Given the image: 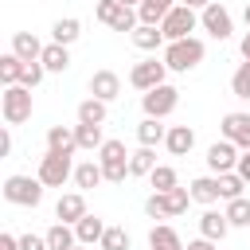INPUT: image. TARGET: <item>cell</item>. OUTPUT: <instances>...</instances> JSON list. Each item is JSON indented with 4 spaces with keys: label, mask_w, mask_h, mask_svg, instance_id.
I'll return each instance as SVG.
<instances>
[{
    "label": "cell",
    "mask_w": 250,
    "mask_h": 250,
    "mask_svg": "<svg viewBox=\"0 0 250 250\" xmlns=\"http://www.w3.org/2000/svg\"><path fill=\"white\" fill-rule=\"evenodd\" d=\"M203 55H207V47H203V39H195V35L176 39V43L164 47V62H168V70H176V74L195 70V66L203 62Z\"/></svg>",
    "instance_id": "1"
},
{
    "label": "cell",
    "mask_w": 250,
    "mask_h": 250,
    "mask_svg": "<svg viewBox=\"0 0 250 250\" xmlns=\"http://www.w3.org/2000/svg\"><path fill=\"white\" fill-rule=\"evenodd\" d=\"M188 203H191V188H172V191H152L148 199H145V215L148 219H176V215H184L188 211Z\"/></svg>",
    "instance_id": "2"
},
{
    "label": "cell",
    "mask_w": 250,
    "mask_h": 250,
    "mask_svg": "<svg viewBox=\"0 0 250 250\" xmlns=\"http://www.w3.org/2000/svg\"><path fill=\"white\" fill-rule=\"evenodd\" d=\"M0 113H4L8 125H23V121H31V90H27L23 82L4 86V94H0Z\"/></svg>",
    "instance_id": "3"
},
{
    "label": "cell",
    "mask_w": 250,
    "mask_h": 250,
    "mask_svg": "<svg viewBox=\"0 0 250 250\" xmlns=\"http://www.w3.org/2000/svg\"><path fill=\"white\" fill-rule=\"evenodd\" d=\"M43 188H47V184H43L39 176H35V180H31V176H8V180H4V199L16 203V207H39V203H43Z\"/></svg>",
    "instance_id": "4"
},
{
    "label": "cell",
    "mask_w": 250,
    "mask_h": 250,
    "mask_svg": "<svg viewBox=\"0 0 250 250\" xmlns=\"http://www.w3.org/2000/svg\"><path fill=\"white\" fill-rule=\"evenodd\" d=\"M98 164H102V172H105L109 184H125V176H129V152H125L121 141H105L98 148Z\"/></svg>",
    "instance_id": "5"
},
{
    "label": "cell",
    "mask_w": 250,
    "mask_h": 250,
    "mask_svg": "<svg viewBox=\"0 0 250 250\" xmlns=\"http://www.w3.org/2000/svg\"><path fill=\"white\" fill-rule=\"evenodd\" d=\"M195 27H199V12H195V8H188V4H176V8L164 16V23H160V31H164V39H168V43L188 39Z\"/></svg>",
    "instance_id": "6"
},
{
    "label": "cell",
    "mask_w": 250,
    "mask_h": 250,
    "mask_svg": "<svg viewBox=\"0 0 250 250\" xmlns=\"http://www.w3.org/2000/svg\"><path fill=\"white\" fill-rule=\"evenodd\" d=\"M176 105H180V90H176V86H168V82H160V86L145 90V98H141L145 117H160V121H164Z\"/></svg>",
    "instance_id": "7"
},
{
    "label": "cell",
    "mask_w": 250,
    "mask_h": 250,
    "mask_svg": "<svg viewBox=\"0 0 250 250\" xmlns=\"http://www.w3.org/2000/svg\"><path fill=\"white\" fill-rule=\"evenodd\" d=\"M47 188H62L70 176H74V164H70V152H55L47 148V156L39 160V172H35Z\"/></svg>",
    "instance_id": "8"
},
{
    "label": "cell",
    "mask_w": 250,
    "mask_h": 250,
    "mask_svg": "<svg viewBox=\"0 0 250 250\" xmlns=\"http://www.w3.org/2000/svg\"><path fill=\"white\" fill-rule=\"evenodd\" d=\"M199 27H203L211 39H219V43H223V39H230V31H234V20H230V12H227L219 0H211V4L199 12Z\"/></svg>",
    "instance_id": "9"
},
{
    "label": "cell",
    "mask_w": 250,
    "mask_h": 250,
    "mask_svg": "<svg viewBox=\"0 0 250 250\" xmlns=\"http://www.w3.org/2000/svg\"><path fill=\"white\" fill-rule=\"evenodd\" d=\"M238 152H242V148H238L234 141H227V137H223V141H215V145L207 148V168H211V176L234 172V168H238Z\"/></svg>",
    "instance_id": "10"
},
{
    "label": "cell",
    "mask_w": 250,
    "mask_h": 250,
    "mask_svg": "<svg viewBox=\"0 0 250 250\" xmlns=\"http://www.w3.org/2000/svg\"><path fill=\"white\" fill-rule=\"evenodd\" d=\"M164 74H168V62L160 59H145V62H133V70H129V82L137 86V90H152V86H160L164 82Z\"/></svg>",
    "instance_id": "11"
},
{
    "label": "cell",
    "mask_w": 250,
    "mask_h": 250,
    "mask_svg": "<svg viewBox=\"0 0 250 250\" xmlns=\"http://www.w3.org/2000/svg\"><path fill=\"white\" fill-rule=\"evenodd\" d=\"M219 129H223V137H227V141H234L242 152L250 148V113H227Z\"/></svg>",
    "instance_id": "12"
},
{
    "label": "cell",
    "mask_w": 250,
    "mask_h": 250,
    "mask_svg": "<svg viewBox=\"0 0 250 250\" xmlns=\"http://www.w3.org/2000/svg\"><path fill=\"white\" fill-rule=\"evenodd\" d=\"M82 215H86V195H82V191L59 195V203H55V219H59V223H70V227H74Z\"/></svg>",
    "instance_id": "13"
},
{
    "label": "cell",
    "mask_w": 250,
    "mask_h": 250,
    "mask_svg": "<svg viewBox=\"0 0 250 250\" xmlns=\"http://www.w3.org/2000/svg\"><path fill=\"white\" fill-rule=\"evenodd\" d=\"M227 230H230V219H227V211H215V207H207V211L199 215V234H203V238H211V242H223V238H227Z\"/></svg>",
    "instance_id": "14"
},
{
    "label": "cell",
    "mask_w": 250,
    "mask_h": 250,
    "mask_svg": "<svg viewBox=\"0 0 250 250\" xmlns=\"http://www.w3.org/2000/svg\"><path fill=\"white\" fill-rule=\"evenodd\" d=\"M164 148H168L172 156H188V152L195 148V129H191V125H168Z\"/></svg>",
    "instance_id": "15"
},
{
    "label": "cell",
    "mask_w": 250,
    "mask_h": 250,
    "mask_svg": "<svg viewBox=\"0 0 250 250\" xmlns=\"http://www.w3.org/2000/svg\"><path fill=\"white\" fill-rule=\"evenodd\" d=\"M90 94L102 98V102H113V98L121 94V78H117L113 70H94V74H90Z\"/></svg>",
    "instance_id": "16"
},
{
    "label": "cell",
    "mask_w": 250,
    "mask_h": 250,
    "mask_svg": "<svg viewBox=\"0 0 250 250\" xmlns=\"http://www.w3.org/2000/svg\"><path fill=\"white\" fill-rule=\"evenodd\" d=\"M43 47H47V43H39L35 31H16V35H12V51H16L23 62H39V59H43Z\"/></svg>",
    "instance_id": "17"
},
{
    "label": "cell",
    "mask_w": 250,
    "mask_h": 250,
    "mask_svg": "<svg viewBox=\"0 0 250 250\" xmlns=\"http://www.w3.org/2000/svg\"><path fill=\"white\" fill-rule=\"evenodd\" d=\"M148 250H188V246H184V238L176 234V227L156 223V227L148 230Z\"/></svg>",
    "instance_id": "18"
},
{
    "label": "cell",
    "mask_w": 250,
    "mask_h": 250,
    "mask_svg": "<svg viewBox=\"0 0 250 250\" xmlns=\"http://www.w3.org/2000/svg\"><path fill=\"white\" fill-rule=\"evenodd\" d=\"M188 188H191V199L203 203V207H211V203L223 199V195H219V176H195Z\"/></svg>",
    "instance_id": "19"
},
{
    "label": "cell",
    "mask_w": 250,
    "mask_h": 250,
    "mask_svg": "<svg viewBox=\"0 0 250 250\" xmlns=\"http://www.w3.org/2000/svg\"><path fill=\"white\" fill-rule=\"evenodd\" d=\"M129 39H133V47H141V51H156V47L168 43L164 31H160V23H137V31H133Z\"/></svg>",
    "instance_id": "20"
},
{
    "label": "cell",
    "mask_w": 250,
    "mask_h": 250,
    "mask_svg": "<svg viewBox=\"0 0 250 250\" xmlns=\"http://www.w3.org/2000/svg\"><path fill=\"white\" fill-rule=\"evenodd\" d=\"M47 148H55V152H70V156H74V148H78L74 125H51V129H47Z\"/></svg>",
    "instance_id": "21"
},
{
    "label": "cell",
    "mask_w": 250,
    "mask_h": 250,
    "mask_svg": "<svg viewBox=\"0 0 250 250\" xmlns=\"http://www.w3.org/2000/svg\"><path fill=\"white\" fill-rule=\"evenodd\" d=\"M74 234H78V242H82V246H94V242H102V234H105V223H102L98 215H90V211H86V215L74 223Z\"/></svg>",
    "instance_id": "22"
},
{
    "label": "cell",
    "mask_w": 250,
    "mask_h": 250,
    "mask_svg": "<svg viewBox=\"0 0 250 250\" xmlns=\"http://www.w3.org/2000/svg\"><path fill=\"white\" fill-rule=\"evenodd\" d=\"M39 62H43L51 74H62V70L70 66V51H66L62 43H55V39H51V43L43 47V59H39Z\"/></svg>",
    "instance_id": "23"
},
{
    "label": "cell",
    "mask_w": 250,
    "mask_h": 250,
    "mask_svg": "<svg viewBox=\"0 0 250 250\" xmlns=\"http://www.w3.org/2000/svg\"><path fill=\"white\" fill-rule=\"evenodd\" d=\"M102 180H105V172H102L98 160H82V164L74 168V184H78V191H90V188H98Z\"/></svg>",
    "instance_id": "24"
},
{
    "label": "cell",
    "mask_w": 250,
    "mask_h": 250,
    "mask_svg": "<svg viewBox=\"0 0 250 250\" xmlns=\"http://www.w3.org/2000/svg\"><path fill=\"white\" fill-rule=\"evenodd\" d=\"M172 8H176V0H141L137 16H141V23H164V16Z\"/></svg>",
    "instance_id": "25"
},
{
    "label": "cell",
    "mask_w": 250,
    "mask_h": 250,
    "mask_svg": "<svg viewBox=\"0 0 250 250\" xmlns=\"http://www.w3.org/2000/svg\"><path fill=\"white\" fill-rule=\"evenodd\" d=\"M105 105L109 102H102V98H86V102H78V121L82 125H105Z\"/></svg>",
    "instance_id": "26"
},
{
    "label": "cell",
    "mask_w": 250,
    "mask_h": 250,
    "mask_svg": "<svg viewBox=\"0 0 250 250\" xmlns=\"http://www.w3.org/2000/svg\"><path fill=\"white\" fill-rule=\"evenodd\" d=\"M78 35H82V23H78L74 16H62V20H55V27H51V39L62 43V47H70Z\"/></svg>",
    "instance_id": "27"
},
{
    "label": "cell",
    "mask_w": 250,
    "mask_h": 250,
    "mask_svg": "<svg viewBox=\"0 0 250 250\" xmlns=\"http://www.w3.org/2000/svg\"><path fill=\"white\" fill-rule=\"evenodd\" d=\"M164 137H168V125H160V117H145V121L137 125V141H141V145H148V148H152V145H160Z\"/></svg>",
    "instance_id": "28"
},
{
    "label": "cell",
    "mask_w": 250,
    "mask_h": 250,
    "mask_svg": "<svg viewBox=\"0 0 250 250\" xmlns=\"http://www.w3.org/2000/svg\"><path fill=\"white\" fill-rule=\"evenodd\" d=\"M47 246H51V250H70V246H78L74 227H70V223H55V227L47 230Z\"/></svg>",
    "instance_id": "29"
},
{
    "label": "cell",
    "mask_w": 250,
    "mask_h": 250,
    "mask_svg": "<svg viewBox=\"0 0 250 250\" xmlns=\"http://www.w3.org/2000/svg\"><path fill=\"white\" fill-rule=\"evenodd\" d=\"M156 168V152L148 145H141L137 152H129V176H148Z\"/></svg>",
    "instance_id": "30"
},
{
    "label": "cell",
    "mask_w": 250,
    "mask_h": 250,
    "mask_svg": "<svg viewBox=\"0 0 250 250\" xmlns=\"http://www.w3.org/2000/svg\"><path fill=\"white\" fill-rule=\"evenodd\" d=\"M20 74H23V59H20L16 51L0 55V82H4V86H16V82H20Z\"/></svg>",
    "instance_id": "31"
},
{
    "label": "cell",
    "mask_w": 250,
    "mask_h": 250,
    "mask_svg": "<svg viewBox=\"0 0 250 250\" xmlns=\"http://www.w3.org/2000/svg\"><path fill=\"white\" fill-rule=\"evenodd\" d=\"M74 137H78V148H86V152H94V148H102L105 145V137H102V125H74Z\"/></svg>",
    "instance_id": "32"
},
{
    "label": "cell",
    "mask_w": 250,
    "mask_h": 250,
    "mask_svg": "<svg viewBox=\"0 0 250 250\" xmlns=\"http://www.w3.org/2000/svg\"><path fill=\"white\" fill-rule=\"evenodd\" d=\"M227 219H230V227H250V199L246 195L227 199Z\"/></svg>",
    "instance_id": "33"
},
{
    "label": "cell",
    "mask_w": 250,
    "mask_h": 250,
    "mask_svg": "<svg viewBox=\"0 0 250 250\" xmlns=\"http://www.w3.org/2000/svg\"><path fill=\"white\" fill-rule=\"evenodd\" d=\"M230 94L242 98V102H250V59L238 62V70L230 74Z\"/></svg>",
    "instance_id": "34"
},
{
    "label": "cell",
    "mask_w": 250,
    "mask_h": 250,
    "mask_svg": "<svg viewBox=\"0 0 250 250\" xmlns=\"http://www.w3.org/2000/svg\"><path fill=\"white\" fill-rule=\"evenodd\" d=\"M242 188H250V184H246L238 172H223V176H219V195H223V199H238Z\"/></svg>",
    "instance_id": "35"
},
{
    "label": "cell",
    "mask_w": 250,
    "mask_h": 250,
    "mask_svg": "<svg viewBox=\"0 0 250 250\" xmlns=\"http://www.w3.org/2000/svg\"><path fill=\"white\" fill-rule=\"evenodd\" d=\"M148 184H152L156 191H172V188H176V168H168V164H156V168L148 172Z\"/></svg>",
    "instance_id": "36"
},
{
    "label": "cell",
    "mask_w": 250,
    "mask_h": 250,
    "mask_svg": "<svg viewBox=\"0 0 250 250\" xmlns=\"http://www.w3.org/2000/svg\"><path fill=\"white\" fill-rule=\"evenodd\" d=\"M98 246L102 250H129V230L125 227H105V234H102Z\"/></svg>",
    "instance_id": "37"
},
{
    "label": "cell",
    "mask_w": 250,
    "mask_h": 250,
    "mask_svg": "<svg viewBox=\"0 0 250 250\" xmlns=\"http://www.w3.org/2000/svg\"><path fill=\"white\" fill-rule=\"evenodd\" d=\"M43 74H47V66H43V62H23V74H20V82H23L27 90H35V86L43 82Z\"/></svg>",
    "instance_id": "38"
},
{
    "label": "cell",
    "mask_w": 250,
    "mask_h": 250,
    "mask_svg": "<svg viewBox=\"0 0 250 250\" xmlns=\"http://www.w3.org/2000/svg\"><path fill=\"white\" fill-rule=\"evenodd\" d=\"M117 8H121V0H98V8H94V16H98V20H102V23L109 27V20L117 16Z\"/></svg>",
    "instance_id": "39"
},
{
    "label": "cell",
    "mask_w": 250,
    "mask_h": 250,
    "mask_svg": "<svg viewBox=\"0 0 250 250\" xmlns=\"http://www.w3.org/2000/svg\"><path fill=\"white\" fill-rule=\"evenodd\" d=\"M20 250H51L47 234H20Z\"/></svg>",
    "instance_id": "40"
},
{
    "label": "cell",
    "mask_w": 250,
    "mask_h": 250,
    "mask_svg": "<svg viewBox=\"0 0 250 250\" xmlns=\"http://www.w3.org/2000/svg\"><path fill=\"white\" fill-rule=\"evenodd\" d=\"M234 172H238V176L250 184V148H246V152H238V168H234Z\"/></svg>",
    "instance_id": "41"
},
{
    "label": "cell",
    "mask_w": 250,
    "mask_h": 250,
    "mask_svg": "<svg viewBox=\"0 0 250 250\" xmlns=\"http://www.w3.org/2000/svg\"><path fill=\"white\" fill-rule=\"evenodd\" d=\"M188 250H219V242H211V238H203V234H199V238H191V242H188Z\"/></svg>",
    "instance_id": "42"
},
{
    "label": "cell",
    "mask_w": 250,
    "mask_h": 250,
    "mask_svg": "<svg viewBox=\"0 0 250 250\" xmlns=\"http://www.w3.org/2000/svg\"><path fill=\"white\" fill-rule=\"evenodd\" d=\"M8 152H12V133L0 129V156H8Z\"/></svg>",
    "instance_id": "43"
},
{
    "label": "cell",
    "mask_w": 250,
    "mask_h": 250,
    "mask_svg": "<svg viewBox=\"0 0 250 250\" xmlns=\"http://www.w3.org/2000/svg\"><path fill=\"white\" fill-rule=\"evenodd\" d=\"M0 250H20V238L16 234H0Z\"/></svg>",
    "instance_id": "44"
},
{
    "label": "cell",
    "mask_w": 250,
    "mask_h": 250,
    "mask_svg": "<svg viewBox=\"0 0 250 250\" xmlns=\"http://www.w3.org/2000/svg\"><path fill=\"white\" fill-rule=\"evenodd\" d=\"M180 4H188V8H195V12H203V8L211 4V0H180Z\"/></svg>",
    "instance_id": "45"
},
{
    "label": "cell",
    "mask_w": 250,
    "mask_h": 250,
    "mask_svg": "<svg viewBox=\"0 0 250 250\" xmlns=\"http://www.w3.org/2000/svg\"><path fill=\"white\" fill-rule=\"evenodd\" d=\"M238 47H242V59H250V31L242 35V43H238Z\"/></svg>",
    "instance_id": "46"
},
{
    "label": "cell",
    "mask_w": 250,
    "mask_h": 250,
    "mask_svg": "<svg viewBox=\"0 0 250 250\" xmlns=\"http://www.w3.org/2000/svg\"><path fill=\"white\" fill-rule=\"evenodd\" d=\"M242 20H246V27H250V4H246V12H242Z\"/></svg>",
    "instance_id": "47"
},
{
    "label": "cell",
    "mask_w": 250,
    "mask_h": 250,
    "mask_svg": "<svg viewBox=\"0 0 250 250\" xmlns=\"http://www.w3.org/2000/svg\"><path fill=\"white\" fill-rule=\"evenodd\" d=\"M121 4H129V8H137V4H141V0H121Z\"/></svg>",
    "instance_id": "48"
},
{
    "label": "cell",
    "mask_w": 250,
    "mask_h": 250,
    "mask_svg": "<svg viewBox=\"0 0 250 250\" xmlns=\"http://www.w3.org/2000/svg\"><path fill=\"white\" fill-rule=\"evenodd\" d=\"M70 250H86V246H82V242H78V246H70Z\"/></svg>",
    "instance_id": "49"
}]
</instances>
